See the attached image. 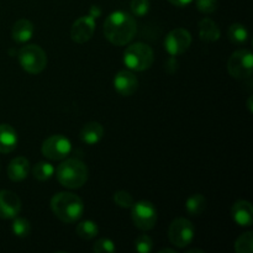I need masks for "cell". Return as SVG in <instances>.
Listing matches in <instances>:
<instances>
[{"label": "cell", "mask_w": 253, "mask_h": 253, "mask_svg": "<svg viewBox=\"0 0 253 253\" xmlns=\"http://www.w3.org/2000/svg\"><path fill=\"white\" fill-rule=\"evenodd\" d=\"M54 173V167L48 162H39L35 165L32 168V174H34L35 179L40 180V182H44L52 178Z\"/></svg>", "instance_id": "603a6c76"}, {"label": "cell", "mask_w": 253, "mask_h": 253, "mask_svg": "<svg viewBox=\"0 0 253 253\" xmlns=\"http://www.w3.org/2000/svg\"><path fill=\"white\" fill-rule=\"evenodd\" d=\"M235 251L237 253H252L253 252V234L247 231L242 234L235 242Z\"/></svg>", "instance_id": "cb8c5ba5"}, {"label": "cell", "mask_w": 253, "mask_h": 253, "mask_svg": "<svg viewBox=\"0 0 253 253\" xmlns=\"http://www.w3.org/2000/svg\"><path fill=\"white\" fill-rule=\"evenodd\" d=\"M93 251L96 253H111L116 251V247L110 239H100L94 244Z\"/></svg>", "instance_id": "f1b7e54d"}, {"label": "cell", "mask_w": 253, "mask_h": 253, "mask_svg": "<svg viewBox=\"0 0 253 253\" xmlns=\"http://www.w3.org/2000/svg\"><path fill=\"white\" fill-rule=\"evenodd\" d=\"M220 27L214 20L205 17L199 22V36L204 42H215L220 39Z\"/></svg>", "instance_id": "d6986e66"}, {"label": "cell", "mask_w": 253, "mask_h": 253, "mask_svg": "<svg viewBox=\"0 0 253 253\" xmlns=\"http://www.w3.org/2000/svg\"><path fill=\"white\" fill-rule=\"evenodd\" d=\"M99 227L91 220H85V221L79 222L78 226H77V234L79 237L84 240H91L98 235Z\"/></svg>", "instance_id": "7402d4cb"}, {"label": "cell", "mask_w": 253, "mask_h": 253, "mask_svg": "<svg viewBox=\"0 0 253 253\" xmlns=\"http://www.w3.org/2000/svg\"><path fill=\"white\" fill-rule=\"evenodd\" d=\"M207 209V198L202 194H193L185 203V210L190 216H199Z\"/></svg>", "instance_id": "ffe728a7"}, {"label": "cell", "mask_w": 253, "mask_h": 253, "mask_svg": "<svg viewBox=\"0 0 253 253\" xmlns=\"http://www.w3.org/2000/svg\"><path fill=\"white\" fill-rule=\"evenodd\" d=\"M114 88L121 96H131L138 89L137 77L130 71H120L114 78Z\"/></svg>", "instance_id": "4fadbf2b"}, {"label": "cell", "mask_w": 253, "mask_h": 253, "mask_svg": "<svg viewBox=\"0 0 253 253\" xmlns=\"http://www.w3.org/2000/svg\"><path fill=\"white\" fill-rule=\"evenodd\" d=\"M168 1H169L170 4L175 5V6L182 7V6H187V5H189L193 0H168Z\"/></svg>", "instance_id": "4dcf8cb0"}, {"label": "cell", "mask_w": 253, "mask_h": 253, "mask_svg": "<svg viewBox=\"0 0 253 253\" xmlns=\"http://www.w3.org/2000/svg\"><path fill=\"white\" fill-rule=\"evenodd\" d=\"M136 31L137 26L133 16L123 10L111 12L104 22V35L115 46H125L132 41Z\"/></svg>", "instance_id": "6da1fadb"}, {"label": "cell", "mask_w": 253, "mask_h": 253, "mask_svg": "<svg viewBox=\"0 0 253 253\" xmlns=\"http://www.w3.org/2000/svg\"><path fill=\"white\" fill-rule=\"evenodd\" d=\"M42 155L52 161H62L71 153V141L63 135L49 136L42 143Z\"/></svg>", "instance_id": "9c48e42d"}, {"label": "cell", "mask_w": 253, "mask_h": 253, "mask_svg": "<svg viewBox=\"0 0 253 253\" xmlns=\"http://www.w3.org/2000/svg\"><path fill=\"white\" fill-rule=\"evenodd\" d=\"M51 209L54 216L64 224L78 221L84 212L83 200L73 193L62 192L54 195L51 200Z\"/></svg>", "instance_id": "7a4b0ae2"}, {"label": "cell", "mask_w": 253, "mask_h": 253, "mask_svg": "<svg viewBox=\"0 0 253 253\" xmlns=\"http://www.w3.org/2000/svg\"><path fill=\"white\" fill-rule=\"evenodd\" d=\"M195 4H197L198 10L203 14H212L216 11L217 6H219L217 0H197Z\"/></svg>", "instance_id": "f546056e"}, {"label": "cell", "mask_w": 253, "mask_h": 253, "mask_svg": "<svg viewBox=\"0 0 253 253\" xmlns=\"http://www.w3.org/2000/svg\"><path fill=\"white\" fill-rule=\"evenodd\" d=\"M251 101H252V98L249 99V109L250 111H252V106H251Z\"/></svg>", "instance_id": "e575fe53"}, {"label": "cell", "mask_w": 253, "mask_h": 253, "mask_svg": "<svg viewBox=\"0 0 253 253\" xmlns=\"http://www.w3.org/2000/svg\"><path fill=\"white\" fill-rule=\"evenodd\" d=\"M193 252H199V253H204V251H203V250H198V249H193V250H189V251H188V253H193Z\"/></svg>", "instance_id": "836d02e7"}, {"label": "cell", "mask_w": 253, "mask_h": 253, "mask_svg": "<svg viewBox=\"0 0 253 253\" xmlns=\"http://www.w3.org/2000/svg\"><path fill=\"white\" fill-rule=\"evenodd\" d=\"M21 200L11 190H0V217L14 219L21 211Z\"/></svg>", "instance_id": "7c38bea8"}, {"label": "cell", "mask_w": 253, "mask_h": 253, "mask_svg": "<svg viewBox=\"0 0 253 253\" xmlns=\"http://www.w3.org/2000/svg\"><path fill=\"white\" fill-rule=\"evenodd\" d=\"M165 252H169V253H177V251L175 250H172V249H163L161 250L160 253H165Z\"/></svg>", "instance_id": "d6a6232c"}, {"label": "cell", "mask_w": 253, "mask_h": 253, "mask_svg": "<svg viewBox=\"0 0 253 253\" xmlns=\"http://www.w3.org/2000/svg\"><path fill=\"white\" fill-rule=\"evenodd\" d=\"M30 162L25 157H16L7 166V175L12 182H22L29 175Z\"/></svg>", "instance_id": "9a60e30c"}, {"label": "cell", "mask_w": 253, "mask_h": 253, "mask_svg": "<svg viewBox=\"0 0 253 253\" xmlns=\"http://www.w3.org/2000/svg\"><path fill=\"white\" fill-rule=\"evenodd\" d=\"M35 32V26L30 20L21 19L16 21L12 26L11 30V36L12 40L19 43H25L29 40H31L32 35Z\"/></svg>", "instance_id": "ac0fdd59"}, {"label": "cell", "mask_w": 253, "mask_h": 253, "mask_svg": "<svg viewBox=\"0 0 253 253\" xmlns=\"http://www.w3.org/2000/svg\"><path fill=\"white\" fill-rule=\"evenodd\" d=\"M95 31V19L91 15L79 17L71 29V37L76 43H85L93 37Z\"/></svg>", "instance_id": "8fae6325"}, {"label": "cell", "mask_w": 253, "mask_h": 253, "mask_svg": "<svg viewBox=\"0 0 253 253\" xmlns=\"http://www.w3.org/2000/svg\"><path fill=\"white\" fill-rule=\"evenodd\" d=\"M17 59L25 72L30 74H39L46 68V52L37 44H26L17 53Z\"/></svg>", "instance_id": "5b68a950"}, {"label": "cell", "mask_w": 253, "mask_h": 253, "mask_svg": "<svg viewBox=\"0 0 253 253\" xmlns=\"http://www.w3.org/2000/svg\"><path fill=\"white\" fill-rule=\"evenodd\" d=\"M56 177L63 187L78 189L88 180V167L85 163L76 158L66 160L57 167Z\"/></svg>", "instance_id": "3957f363"}, {"label": "cell", "mask_w": 253, "mask_h": 253, "mask_svg": "<svg viewBox=\"0 0 253 253\" xmlns=\"http://www.w3.org/2000/svg\"><path fill=\"white\" fill-rule=\"evenodd\" d=\"M131 217L133 225L142 231H148L155 227L157 222V209L147 200L133 203L131 207Z\"/></svg>", "instance_id": "52a82bcc"}, {"label": "cell", "mask_w": 253, "mask_h": 253, "mask_svg": "<svg viewBox=\"0 0 253 253\" xmlns=\"http://www.w3.org/2000/svg\"><path fill=\"white\" fill-rule=\"evenodd\" d=\"M131 12L132 15L138 17H142L148 14L150 11V0H132L131 1Z\"/></svg>", "instance_id": "4316f807"}, {"label": "cell", "mask_w": 253, "mask_h": 253, "mask_svg": "<svg viewBox=\"0 0 253 253\" xmlns=\"http://www.w3.org/2000/svg\"><path fill=\"white\" fill-rule=\"evenodd\" d=\"M113 199L118 207L124 208V209H128V208L132 207L133 203H135L132 195L128 192H126V190H119V192H116L115 194H114Z\"/></svg>", "instance_id": "484cf974"}, {"label": "cell", "mask_w": 253, "mask_h": 253, "mask_svg": "<svg viewBox=\"0 0 253 253\" xmlns=\"http://www.w3.org/2000/svg\"><path fill=\"white\" fill-rule=\"evenodd\" d=\"M104 137V127L96 121L85 124L81 131V140L89 146L96 145Z\"/></svg>", "instance_id": "e0dca14e"}, {"label": "cell", "mask_w": 253, "mask_h": 253, "mask_svg": "<svg viewBox=\"0 0 253 253\" xmlns=\"http://www.w3.org/2000/svg\"><path fill=\"white\" fill-rule=\"evenodd\" d=\"M100 14H101L100 9H99L98 6H93L90 9V14H89V15H91V16H93L94 19H95V17H98Z\"/></svg>", "instance_id": "1f68e13d"}, {"label": "cell", "mask_w": 253, "mask_h": 253, "mask_svg": "<svg viewBox=\"0 0 253 253\" xmlns=\"http://www.w3.org/2000/svg\"><path fill=\"white\" fill-rule=\"evenodd\" d=\"M153 249V241L148 235H140L135 240V250L138 253H150Z\"/></svg>", "instance_id": "83f0119b"}, {"label": "cell", "mask_w": 253, "mask_h": 253, "mask_svg": "<svg viewBox=\"0 0 253 253\" xmlns=\"http://www.w3.org/2000/svg\"><path fill=\"white\" fill-rule=\"evenodd\" d=\"M227 36H229L230 41L232 43L236 44H242L249 40V31L245 27V25L242 24H232L229 27V31H227Z\"/></svg>", "instance_id": "44dd1931"}, {"label": "cell", "mask_w": 253, "mask_h": 253, "mask_svg": "<svg viewBox=\"0 0 253 253\" xmlns=\"http://www.w3.org/2000/svg\"><path fill=\"white\" fill-rule=\"evenodd\" d=\"M231 216L239 226H251L253 222L252 204L247 200H237L231 208Z\"/></svg>", "instance_id": "5bb4252c"}, {"label": "cell", "mask_w": 253, "mask_h": 253, "mask_svg": "<svg viewBox=\"0 0 253 253\" xmlns=\"http://www.w3.org/2000/svg\"><path fill=\"white\" fill-rule=\"evenodd\" d=\"M192 43V35L188 30L178 27L172 30L165 39V48L172 57L184 53Z\"/></svg>", "instance_id": "30bf717a"}, {"label": "cell", "mask_w": 253, "mask_h": 253, "mask_svg": "<svg viewBox=\"0 0 253 253\" xmlns=\"http://www.w3.org/2000/svg\"><path fill=\"white\" fill-rule=\"evenodd\" d=\"M229 73L234 78L246 81L252 77L253 56L250 49H237L230 57L227 62Z\"/></svg>", "instance_id": "8992f818"}, {"label": "cell", "mask_w": 253, "mask_h": 253, "mask_svg": "<svg viewBox=\"0 0 253 253\" xmlns=\"http://www.w3.org/2000/svg\"><path fill=\"white\" fill-rule=\"evenodd\" d=\"M11 229L15 236L21 237V239L27 237L31 234V225H30V221L29 220L24 219V217H14Z\"/></svg>", "instance_id": "d4e9b609"}, {"label": "cell", "mask_w": 253, "mask_h": 253, "mask_svg": "<svg viewBox=\"0 0 253 253\" xmlns=\"http://www.w3.org/2000/svg\"><path fill=\"white\" fill-rule=\"evenodd\" d=\"M195 229L192 221L184 217H178L170 224L168 230V237L169 241L178 249H184L189 246L194 240Z\"/></svg>", "instance_id": "ba28073f"}, {"label": "cell", "mask_w": 253, "mask_h": 253, "mask_svg": "<svg viewBox=\"0 0 253 253\" xmlns=\"http://www.w3.org/2000/svg\"><path fill=\"white\" fill-rule=\"evenodd\" d=\"M17 133L9 124H0V152L9 153L16 148Z\"/></svg>", "instance_id": "2e32d148"}, {"label": "cell", "mask_w": 253, "mask_h": 253, "mask_svg": "<svg viewBox=\"0 0 253 253\" xmlns=\"http://www.w3.org/2000/svg\"><path fill=\"white\" fill-rule=\"evenodd\" d=\"M153 51L148 44L136 42L128 46L124 53V63L128 69L135 72H143L153 63Z\"/></svg>", "instance_id": "277c9868"}]
</instances>
